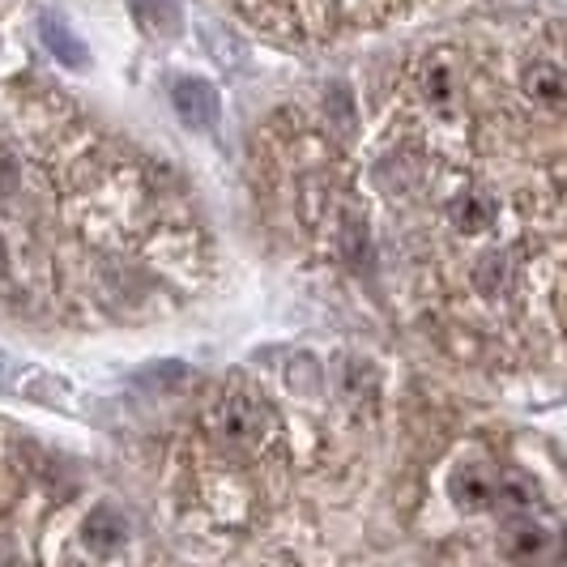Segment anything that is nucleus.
Wrapping results in <instances>:
<instances>
[{"instance_id": "1", "label": "nucleus", "mask_w": 567, "mask_h": 567, "mask_svg": "<svg viewBox=\"0 0 567 567\" xmlns=\"http://www.w3.org/2000/svg\"><path fill=\"white\" fill-rule=\"evenodd\" d=\"M214 431L235 449H260L278 435V414L248 393H230L214 405Z\"/></svg>"}, {"instance_id": "2", "label": "nucleus", "mask_w": 567, "mask_h": 567, "mask_svg": "<svg viewBox=\"0 0 567 567\" xmlns=\"http://www.w3.org/2000/svg\"><path fill=\"white\" fill-rule=\"evenodd\" d=\"M171 103H175V115L200 133V128H214L218 124V90L200 78H179L171 85Z\"/></svg>"}, {"instance_id": "3", "label": "nucleus", "mask_w": 567, "mask_h": 567, "mask_svg": "<svg viewBox=\"0 0 567 567\" xmlns=\"http://www.w3.org/2000/svg\"><path fill=\"white\" fill-rule=\"evenodd\" d=\"M550 534L542 529L538 520H516V525H508V534H504V555H508L512 564H525L534 567L542 564L546 555H550Z\"/></svg>"}, {"instance_id": "4", "label": "nucleus", "mask_w": 567, "mask_h": 567, "mask_svg": "<svg viewBox=\"0 0 567 567\" xmlns=\"http://www.w3.org/2000/svg\"><path fill=\"white\" fill-rule=\"evenodd\" d=\"M82 538L94 555H115V550L124 546V538H128V525H124V516L115 508H99L85 516Z\"/></svg>"}, {"instance_id": "5", "label": "nucleus", "mask_w": 567, "mask_h": 567, "mask_svg": "<svg viewBox=\"0 0 567 567\" xmlns=\"http://www.w3.org/2000/svg\"><path fill=\"white\" fill-rule=\"evenodd\" d=\"M39 34H43V48L56 56V64H69V69H85L90 64V48L73 30L56 22V18H39Z\"/></svg>"}, {"instance_id": "6", "label": "nucleus", "mask_w": 567, "mask_h": 567, "mask_svg": "<svg viewBox=\"0 0 567 567\" xmlns=\"http://www.w3.org/2000/svg\"><path fill=\"white\" fill-rule=\"evenodd\" d=\"M495 200L483 197V193H461V197L449 205V218H453V227L461 235H486V230L495 227Z\"/></svg>"}, {"instance_id": "7", "label": "nucleus", "mask_w": 567, "mask_h": 567, "mask_svg": "<svg viewBox=\"0 0 567 567\" xmlns=\"http://www.w3.org/2000/svg\"><path fill=\"white\" fill-rule=\"evenodd\" d=\"M525 90L546 112H559L564 107V69L555 60H534V69H525Z\"/></svg>"}, {"instance_id": "8", "label": "nucleus", "mask_w": 567, "mask_h": 567, "mask_svg": "<svg viewBox=\"0 0 567 567\" xmlns=\"http://www.w3.org/2000/svg\"><path fill=\"white\" fill-rule=\"evenodd\" d=\"M128 9L137 18V27L145 34H158V39H171V34H179V27H184L175 0H128Z\"/></svg>"}, {"instance_id": "9", "label": "nucleus", "mask_w": 567, "mask_h": 567, "mask_svg": "<svg viewBox=\"0 0 567 567\" xmlns=\"http://www.w3.org/2000/svg\"><path fill=\"white\" fill-rule=\"evenodd\" d=\"M453 499L461 504V508L483 512L499 499V483H495L491 474H483V470H461V474L453 478Z\"/></svg>"}, {"instance_id": "10", "label": "nucleus", "mask_w": 567, "mask_h": 567, "mask_svg": "<svg viewBox=\"0 0 567 567\" xmlns=\"http://www.w3.org/2000/svg\"><path fill=\"white\" fill-rule=\"evenodd\" d=\"M512 282H516V274H512V260L504 252H486L483 260L474 265V290H478L483 299L508 295Z\"/></svg>"}, {"instance_id": "11", "label": "nucleus", "mask_w": 567, "mask_h": 567, "mask_svg": "<svg viewBox=\"0 0 567 567\" xmlns=\"http://www.w3.org/2000/svg\"><path fill=\"white\" fill-rule=\"evenodd\" d=\"M9 564H18V555H13V546H9V538L0 534V567H9Z\"/></svg>"}, {"instance_id": "12", "label": "nucleus", "mask_w": 567, "mask_h": 567, "mask_svg": "<svg viewBox=\"0 0 567 567\" xmlns=\"http://www.w3.org/2000/svg\"><path fill=\"white\" fill-rule=\"evenodd\" d=\"M9 269V252H4V239H0V274Z\"/></svg>"}]
</instances>
